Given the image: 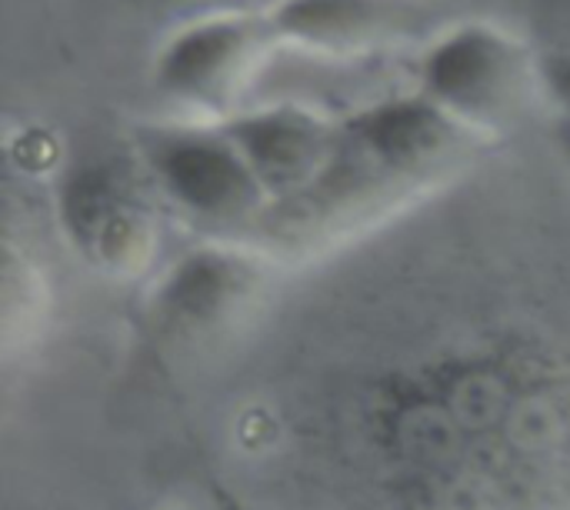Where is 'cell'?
<instances>
[{
    "label": "cell",
    "mask_w": 570,
    "mask_h": 510,
    "mask_svg": "<svg viewBox=\"0 0 570 510\" xmlns=\"http://www.w3.org/2000/svg\"><path fill=\"white\" fill-rule=\"evenodd\" d=\"M478 144V130L451 117L421 90L377 100L337 124V144L327 167L301 194L271 204L250 234L267 254L317 247L347 234L374 210L448 174Z\"/></svg>",
    "instance_id": "1"
},
{
    "label": "cell",
    "mask_w": 570,
    "mask_h": 510,
    "mask_svg": "<svg viewBox=\"0 0 570 510\" xmlns=\"http://www.w3.org/2000/svg\"><path fill=\"white\" fill-rule=\"evenodd\" d=\"M267 254L214 241L187 251L157 281L147 314L160 341L204 344L227 334L267 287Z\"/></svg>",
    "instance_id": "3"
},
{
    "label": "cell",
    "mask_w": 570,
    "mask_h": 510,
    "mask_svg": "<svg viewBox=\"0 0 570 510\" xmlns=\"http://www.w3.org/2000/svg\"><path fill=\"white\" fill-rule=\"evenodd\" d=\"M528 53L488 23H464L434 40L421 60V94L481 134L521 100Z\"/></svg>",
    "instance_id": "5"
},
{
    "label": "cell",
    "mask_w": 570,
    "mask_h": 510,
    "mask_svg": "<svg viewBox=\"0 0 570 510\" xmlns=\"http://www.w3.org/2000/svg\"><path fill=\"white\" fill-rule=\"evenodd\" d=\"M538 73L561 117H570V47H544L538 57Z\"/></svg>",
    "instance_id": "9"
},
{
    "label": "cell",
    "mask_w": 570,
    "mask_h": 510,
    "mask_svg": "<svg viewBox=\"0 0 570 510\" xmlns=\"http://www.w3.org/2000/svg\"><path fill=\"white\" fill-rule=\"evenodd\" d=\"M554 144H558L561 157L568 160L570 167V117H558V124H554Z\"/></svg>",
    "instance_id": "12"
},
{
    "label": "cell",
    "mask_w": 570,
    "mask_h": 510,
    "mask_svg": "<svg viewBox=\"0 0 570 510\" xmlns=\"http://www.w3.org/2000/svg\"><path fill=\"white\" fill-rule=\"evenodd\" d=\"M157 204L120 164H80L60 184V220L77 254L110 274H137L157 251Z\"/></svg>",
    "instance_id": "4"
},
{
    "label": "cell",
    "mask_w": 570,
    "mask_h": 510,
    "mask_svg": "<svg viewBox=\"0 0 570 510\" xmlns=\"http://www.w3.org/2000/svg\"><path fill=\"white\" fill-rule=\"evenodd\" d=\"M144 177L194 227L230 241L254 234L271 207L237 144L220 127L150 124L137 134Z\"/></svg>",
    "instance_id": "2"
},
{
    "label": "cell",
    "mask_w": 570,
    "mask_h": 510,
    "mask_svg": "<svg viewBox=\"0 0 570 510\" xmlns=\"http://www.w3.org/2000/svg\"><path fill=\"white\" fill-rule=\"evenodd\" d=\"M428 17L421 0H281L267 20L281 40L327 53H357L421 37Z\"/></svg>",
    "instance_id": "8"
},
{
    "label": "cell",
    "mask_w": 570,
    "mask_h": 510,
    "mask_svg": "<svg viewBox=\"0 0 570 510\" xmlns=\"http://www.w3.org/2000/svg\"><path fill=\"white\" fill-rule=\"evenodd\" d=\"M207 494H210V504L217 510H250L237 494H230V491H227L224 484H217V481L207 484Z\"/></svg>",
    "instance_id": "11"
},
{
    "label": "cell",
    "mask_w": 570,
    "mask_h": 510,
    "mask_svg": "<svg viewBox=\"0 0 570 510\" xmlns=\"http://www.w3.org/2000/svg\"><path fill=\"white\" fill-rule=\"evenodd\" d=\"M534 23L548 47H570V0H538Z\"/></svg>",
    "instance_id": "10"
},
{
    "label": "cell",
    "mask_w": 570,
    "mask_h": 510,
    "mask_svg": "<svg viewBox=\"0 0 570 510\" xmlns=\"http://www.w3.org/2000/svg\"><path fill=\"white\" fill-rule=\"evenodd\" d=\"M267 37H274L271 20L257 17L230 13L197 20L167 40L154 80L174 100L220 110L240 90V80L254 67Z\"/></svg>",
    "instance_id": "6"
},
{
    "label": "cell",
    "mask_w": 570,
    "mask_h": 510,
    "mask_svg": "<svg viewBox=\"0 0 570 510\" xmlns=\"http://www.w3.org/2000/svg\"><path fill=\"white\" fill-rule=\"evenodd\" d=\"M224 130L250 164L271 204H281L314 184L337 144V124L297 104L237 114L224 120Z\"/></svg>",
    "instance_id": "7"
}]
</instances>
